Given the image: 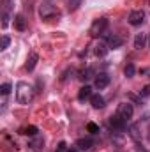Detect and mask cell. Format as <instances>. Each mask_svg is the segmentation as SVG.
<instances>
[{"instance_id":"obj_1","label":"cell","mask_w":150,"mask_h":152,"mask_svg":"<svg viewBox=\"0 0 150 152\" xmlns=\"http://www.w3.org/2000/svg\"><path fill=\"white\" fill-rule=\"evenodd\" d=\"M34 97V87L28 85L27 81H20L16 85V101L20 104H28Z\"/></svg>"},{"instance_id":"obj_2","label":"cell","mask_w":150,"mask_h":152,"mask_svg":"<svg viewBox=\"0 0 150 152\" xmlns=\"http://www.w3.org/2000/svg\"><path fill=\"white\" fill-rule=\"evenodd\" d=\"M108 18H99V20H95L94 23H92V27H90V36L92 37H99V36H103L104 32H106V28H108Z\"/></svg>"},{"instance_id":"obj_3","label":"cell","mask_w":150,"mask_h":152,"mask_svg":"<svg viewBox=\"0 0 150 152\" xmlns=\"http://www.w3.org/2000/svg\"><path fill=\"white\" fill-rule=\"evenodd\" d=\"M117 115L122 117L125 122H129V120L133 118V115H134L133 104H131V103H120V104H118V110H117Z\"/></svg>"},{"instance_id":"obj_4","label":"cell","mask_w":150,"mask_h":152,"mask_svg":"<svg viewBox=\"0 0 150 152\" xmlns=\"http://www.w3.org/2000/svg\"><path fill=\"white\" fill-rule=\"evenodd\" d=\"M39 14H41L42 20H48V18H51V16H58V11H57V7L51 5V4H42V5L39 7Z\"/></svg>"},{"instance_id":"obj_5","label":"cell","mask_w":150,"mask_h":152,"mask_svg":"<svg viewBox=\"0 0 150 152\" xmlns=\"http://www.w3.org/2000/svg\"><path fill=\"white\" fill-rule=\"evenodd\" d=\"M143 21H145V12H143V11H133V12L129 14V23H131L133 27H140Z\"/></svg>"},{"instance_id":"obj_6","label":"cell","mask_w":150,"mask_h":152,"mask_svg":"<svg viewBox=\"0 0 150 152\" xmlns=\"http://www.w3.org/2000/svg\"><path fill=\"white\" fill-rule=\"evenodd\" d=\"M125 126H127V122H125L122 117H118V115H115V117L110 118V127L115 129V131H124Z\"/></svg>"},{"instance_id":"obj_7","label":"cell","mask_w":150,"mask_h":152,"mask_svg":"<svg viewBox=\"0 0 150 152\" xmlns=\"http://www.w3.org/2000/svg\"><path fill=\"white\" fill-rule=\"evenodd\" d=\"M103 37H106V41H108V46H110V48H113V50H115V48H120V46H122V42H124V41H122V37H118V36H115V34H108V32H104V34H103Z\"/></svg>"},{"instance_id":"obj_8","label":"cell","mask_w":150,"mask_h":152,"mask_svg":"<svg viewBox=\"0 0 150 152\" xmlns=\"http://www.w3.org/2000/svg\"><path fill=\"white\" fill-rule=\"evenodd\" d=\"M108 85H110V76L106 75V73H99V75L95 76V88L103 90V88H106Z\"/></svg>"},{"instance_id":"obj_9","label":"cell","mask_w":150,"mask_h":152,"mask_svg":"<svg viewBox=\"0 0 150 152\" xmlns=\"http://www.w3.org/2000/svg\"><path fill=\"white\" fill-rule=\"evenodd\" d=\"M37 60H39V55L37 53H30L28 55V58H27V64H25V69L30 73V71H34V67L37 66Z\"/></svg>"},{"instance_id":"obj_10","label":"cell","mask_w":150,"mask_h":152,"mask_svg":"<svg viewBox=\"0 0 150 152\" xmlns=\"http://www.w3.org/2000/svg\"><path fill=\"white\" fill-rule=\"evenodd\" d=\"M94 51H95V55H97V57H106V55H108V51H110V46H108V42H97Z\"/></svg>"},{"instance_id":"obj_11","label":"cell","mask_w":150,"mask_h":152,"mask_svg":"<svg viewBox=\"0 0 150 152\" xmlns=\"http://www.w3.org/2000/svg\"><path fill=\"white\" fill-rule=\"evenodd\" d=\"M90 104H92L95 110H101V108H104V97L99 96V94H94V96L90 97Z\"/></svg>"},{"instance_id":"obj_12","label":"cell","mask_w":150,"mask_h":152,"mask_svg":"<svg viewBox=\"0 0 150 152\" xmlns=\"http://www.w3.org/2000/svg\"><path fill=\"white\" fill-rule=\"evenodd\" d=\"M94 94H92V88L88 87V85H85V87H81L79 88V92H78V99L79 101H85V99H90Z\"/></svg>"},{"instance_id":"obj_13","label":"cell","mask_w":150,"mask_h":152,"mask_svg":"<svg viewBox=\"0 0 150 152\" xmlns=\"http://www.w3.org/2000/svg\"><path fill=\"white\" fill-rule=\"evenodd\" d=\"M92 145H94V140H92V138H79V140L76 142V147H79L81 151H88Z\"/></svg>"},{"instance_id":"obj_14","label":"cell","mask_w":150,"mask_h":152,"mask_svg":"<svg viewBox=\"0 0 150 152\" xmlns=\"http://www.w3.org/2000/svg\"><path fill=\"white\" fill-rule=\"evenodd\" d=\"M14 27H16L18 30H25V28H27V20H25L23 14H16V16H14Z\"/></svg>"},{"instance_id":"obj_15","label":"cell","mask_w":150,"mask_h":152,"mask_svg":"<svg viewBox=\"0 0 150 152\" xmlns=\"http://www.w3.org/2000/svg\"><path fill=\"white\" fill-rule=\"evenodd\" d=\"M145 44H147V36L145 34H136V37H134V48L141 50V48H145Z\"/></svg>"},{"instance_id":"obj_16","label":"cell","mask_w":150,"mask_h":152,"mask_svg":"<svg viewBox=\"0 0 150 152\" xmlns=\"http://www.w3.org/2000/svg\"><path fill=\"white\" fill-rule=\"evenodd\" d=\"M37 133H39V129L36 126H27V127L21 129V134H27V136H36Z\"/></svg>"},{"instance_id":"obj_17","label":"cell","mask_w":150,"mask_h":152,"mask_svg":"<svg viewBox=\"0 0 150 152\" xmlns=\"http://www.w3.org/2000/svg\"><path fill=\"white\" fill-rule=\"evenodd\" d=\"M9 20H11V14H9V5H5V9H4V14H2V28H7V25H9Z\"/></svg>"},{"instance_id":"obj_18","label":"cell","mask_w":150,"mask_h":152,"mask_svg":"<svg viewBox=\"0 0 150 152\" xmlns=\"http://www.w3.org/2000/svg\"><path fill=\"white\" fill-rule=\"evenodd\" d=\"M134 73H136V67H134V64H131V62H129V64L125 66V69H124V75L127 76V78H133Z\"/></svg>"},{"instance_id":"obj_19","label":"cell","mask_w":150,"mask_h":152,"mask_svg":"<svg viewBox=\"0 0 150 152\" xmlns=\"http://www.w3.org/2000/svg\"><path fill=\"white\" fill-rule=\"evenodd\" d=\"M79 5H81V0H67V9H69L71 12H74Z\"/></svg>"},{"instance_id":"obj_20","label":"cell","mask_w":150,"mask_h":152,"mask_svg":"<svg viewBox=\"0 0 150 152\" xmlns=\"http://www.w3.org/2000/svg\"><path fill=\"white\" fill-rule=\"evenodd\" d=\"M11 90H12V85H11V83H2V85H0V94H2V96L11 94Z\"/></svg>"},{"instance_id":"obj_21","label":"cell","mask_w":150,"mask_h":152,"mask_svg":"<svg viewBox=\"0 0 150 152\" xmlns=\"http://www.w3.org/2000/svg\"><path fill=\"white\" fill-rule=\"evenodd\" d=\"M87 131L92 133V134H97V133H99V126L94 124V122H88V124H87Z\"/></svg>"},{"instance_id":"obj_22","label":"cell","mask_w":150,"mask_h":152,"mask_svg":"<svg viewBox=\"0 0 150 152\" xmlns=\"http://www.w3.org/2000/svg\"><path fill=\"white\" fill-rule=\"evenodd\" d=\"M9 44H11V39H9V36H2V39H0V50L9 48Z\"/></svg>"},{"instance_id":"obj_23","label":"cell","mask_w":150,"mask_h":152,"mask_svg":"<svg viewBox=\"0 0 150 152\" xmlns=\"http://www.w3.org/2000/svg\"><path fill=\"white\" fill-rule=\"evenodd\" d=\"M92 75H94V71H92V69H87V71H83V73H81V76H79V78L85 81V80H90V78H92Z\"/></svg>"},{"instance_id":"obj_24","label":"cell","mask_w":150,"mask_h":152,"mask_svg":"<svg viewBox=\"0 0 150 152\" xmlns=\"http://www.w3.org/2000/svg\"><path fill=\"white\" fill-rule=\"evenodd\" d=\"M55 152H67V143H66V142H60V143L57 145Z\"/></svg>"},{"instance_id":"obj_25","label":"cell","mask_w":150,"mask_h":152,"mask_svg":"<svg viewBox=\"0 0 150 152\" xmlns=\"http://www.w3.org/2000/svg\"><path fill=\"white\" fill-rule=\"evenodd\" d=\"M131 136H133L136 142L140 140V134H138V126H133V127H131Z\"/></svg>"},{"instance_id":"obj_26","label":"cell","mask_w":150,"mask_h":152,"mask_svg":"<svg viewBox=\"0 0 150 152\" xmlns=\"http://www.w3.org/2000/svg\"><path fill=\"white\" fill-rule=\"evenodd\" d=\"M140 94H141V97H147V96H150V85H147V87H143Z\"/></svg>"},{"instance_id":"obj_27","label":"cell","mask_w":150,"mask_h":152,"mask_svg":"<svg viewBox=\"0 0 150 152\" xmlns=\"http://www.w3.org/2000/svg\"><path fill=\"white\" fill-rule=\"evenodd\" d=\"M67 152H79V147H69Z\"/></svg>"}]
</instances>
